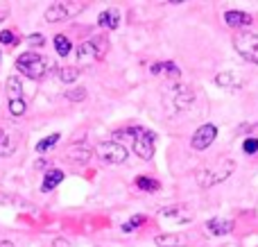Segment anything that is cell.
I'll return each mask as SVG.
<instances>
[{"label": "cell", "mask_w": 258, "mask_h": 247, "mask_svg": "<svg viewBox=\"0 0 258 247\" xmlns=\"http://www.w3.org/2000/svg\"><path fill=\"white\" fill-rule=\"evenodd\" d=\"M66 98L71 100V102H84L86 100V89L84 86H77V89H73V91H66Z\"/></svg>", "instance_id": "28"}, {"label": "cell", "mask_w": 258, "mask_h": 247, "mask_svg": "<svg viewBox=\"0 0 258 247\" xmlns=\"http://www.w3.org/2000/svg\"><path fill=\"white\" fill-rule=\"evenodd\" d=\"M233 170H236V161H233V159H218V161L200 168L195 179L202 189H213L215 184H220V181H224L227 177H231Z\"/></svg>", "instance_id": "2"}, {"label": "cell", "mask_w": 258, "mask_h": 247, "mask_svg": "<svg viewBox=\"0 0 258 247\" xmlns=\"http://www.w3.org/2000/svg\"><path fill=\"white\" fill-rule=\"evenodd\" d=\"M159 216L170 218V220H174V222H190L195 213H192V209L188 207V204H170V207L161 209Z\"/></svg>", "instance_id": "11"}, {"label": "cell", "mask_w": 258, "mask_h": 247, "mask_svg": "<svg viewBox=\"0 0 258 247\" xmlns=\"http://www.w3.org/2000/svg\"><path fill=\"white\" fill-rule=\"evenodd\" d=\"M215 82H218V86H224V89H240L242 86V82H240V77L236 75V73H231V71H224V73H218L215 75Z\"/></svg>", "instance_id": "19"}, {"label": "cell", "mask_w": 258, "mask_h": 247, "mask_svg": "<svg viewBox=\"0 0 258 247\" xmlns=\"http://www.w3.org/2000/svg\"><path fill=\"white\" fill-rule=\"evenodd\" d=\"M27 104H25V98H18V100H9V113L16 118H21L25 113Z\"/></svg>", "instance_id": "26"}, {"label": "cell", "mask_w": 258, "mask_h": 247, "mask_svg": "<svg viewBox=\"0 0 258 247\" xmlns=\"http://www.w3.org/2000/svg\"><path fill=\"white\" fill-rule=\"evenodd\" d=\"M52 41H54V50H57L59 57H68V54H71L73 43H71V39H68L66 34H54Z\"/></svg>", "instance_id": "21"}, {"label": "cell", "mask_w": 258, "mask_h": 247, "mask_svg": "<svg viewBox=\"0 0 258 247\" xmlns=\"http://www.w3.org/2000/svg\"><path fill=\"white\" fill-rule=\"evenodd\" d=\"M21 145V132L12 125H0V157H12Z\"/></svg>", "instance_id": "8"}, {"label": "cell", "mask_w": 258, "mask_h": 247, "mask_svg": "<svg viewBox=\"0 0 258 247\" xmlns=\"http://www.w3.org/2000/svg\"><path fill=\"white\" fill-rule=\"evenodd\" d=\"M95 154H98L104 163H111V166H116V163H125L127 157H129L125 145L116 143V141H102V143H98L95 145Z\"/></svg>", "instance_id": "7"}, {"label": "cell", "mask_w": 258, "mask_h": 247, "mask_svg": "<svg viewBox=\"0 0 258 247\" xmlns=\"http://www.w3.org/2000/svg\"><path fill=\"white\" fill-rule=\"evenodd\" d=\"M150 73H152V75L165 73V75H170L172 80H179V77H181V68H179L174 61H156V64H152V66H150Z\"/></svg>", "instance_id": "18"}, {"label": "cell", "mask_w": 258, "mask_h": 247, "mask_svg": "<svg viewBox=\"0 0 258 247\" xmlns=\"http://www.w3.org/2000/svg\"><path fill=\"white\" fill-rule=\"evenodd\" d=\"M156 247H183L188 243L186 234H159L154 238Z\"/></svg>", "instance_id": "17"}, {"label": "cell", "mask_w": 258, "mask_h": 247, "mask_svg": "<svg viewBox=\"0 0 258 247\" xmlns=\"http://www.w3.org/2000/svg\"><path fill=\"white\" fill-rule=\"evenodd\" d=\"M63 159L68 163H75V166H84V163H89L93 159V150L86 148V145H71L63 152Z\"/></svg>", "instance_id": "12"}, {"label": "cell", "mask_w": 258, "mask_h": 247, "mask_svg": "<svg viewBox=\"0 0 258 247\" xmlns=\"http://www.w3.org/2000/svg\"><path fill=\"white\" fill-rule=\"evenodd\" d=\"M25 43L30 45V48H43V45H45V36L41 34V32H34V34H30L25 39Z\"/></svg>", "instance_id": "29"}, {"label": "cell", "mask_w": 258, "mask_h": 247, "mask_svg": "<svg viewBox=\"0 0 258 247\" xmlns=\"http://www.w3.org/2000/svg\"><path fill=\"white\" fill-rule=\"evenodd\" d=\"M192 100H195V93H192V89L188 84H183V82H174V84L165 91V104H168L170 111H174V113L188 109L192 104Z\"/></svg>", "instance_id": "5"}, {"label": "cell", "mask_w": 258, "mask_h": 247, "mask_svg": "<svg viewBox=\"0 0 258 247\" xmlns=\"http://www.w3.org/2000/svg\"><path fill=\"white\" fill-rule=\"evenodd\" d=\"M107 50H109L107 36L100 34V36H93V39H86L84 43H80L77 45V50H75L77 64H80V66H91V64L104 59Z\"/></svg>", "instance_id": "3"}, {"label": "cell", "mask_w": 258, "mask_h": 247, "mask_svg": "<svg viewBox=\"0 0 258 247\" xmlns=\"http://www.w3.org/2000/svg\"><path fill=\"white\" fill-rule=\"evenodd\" d=\"M59 139H61V134H59V132H52V134L50 136H45V139H41L39 143H36V152H48V150H52L54 145L59 143Z\"/></svg>", "instance_id": "25"}, {"label": "cell", "mask_w": 258, "mask_h": 247, "mask_svg": "<svg viewBox=\"0 0 258 247\" xmlns=\"http://www.w3.org/2000/svg\"><path fill=\"white\" fill-rule=\"evenodd\" d=\"M0 43H5L7 48L16 45V34H14L12 30H0Z\"/></svg>", "instance_id": "30"}, {"label": "cell", "mask_w": 258, "mask_h": 247, "mask_svg": "<svg viewBox=\"0 0 258 247\" xmlns=\"http://www.w3.org/2000/svg\"><path fill=\"white\" fill-rule=\"evenodd\" d=\"M215 139H218V127H215L213 122H206V125L195 130V134H192V139H190V148L202 152V150L209 148Z\"/></svg>", "instance_id": "9"}, {"label": "cell", "mask_w": 258, "mask_h": 247, "mask_svg": "<svg viewBox=\"0 0 258 247\" xmlns=\"http://www.w3.org/2000/svg\"><path fill=\"white\" fill-rule=\"evenodd\" d=\"M147 218L145 216H141V213H138V216H134V218H129V220L125 222V225H122V231H136L138 227L143 225V222H145Z\"/></svg>", "instance_id": "27"}, {"label": "cell", "mask_w": 258, "mask_h": 247, "mask_svg": "<svg viewBox=\"0 0 258 247\" xmlns=\"http://www.w3.org/2000/svg\"><path fill=\"white\" fill-rule=\"evenodd\" d=\"M224 21H227V25L231 27H247L254 23V16L247 12H236V9H229V12H224Z\"/></svg>", "instance_id": "14"}, {"label": "cell", "mask_w": 258, "mask_h": 247, "mask_svg": "<svg viewBox=\"0 0 258 247\" xmlns=\"http://www.w3.org/2000/svg\"><path fill=\"white\" fill-rule=\"evenodd\" d=\"M242 152H245V154H256L258 152V139H256V136L245 139V143H242Z\"/></svg>", "instance_id": "31"}, {"label": "cell", "mask_w": 258, "mask_h": 247, "mask_svg": "<svg viewBox=\"0 0 258 247\" xmlns=\"http://www.w3.org/2000/svg\"><path fill=\"white\" fill-rule=\"evenodd\" d=\"M0 247H14L12 240H0Z\"/></svg>", "instance_id": "32"}, {"label": "cell", "mask_w": 258, "mask_h": 247, "mask_svg": "<svg viewBox=\"0 0 258 247\" xmlns=\"http://www.w3.org/2000/svg\"><path fill=\"white\" fill-rule=\"evenodd\" d=\"M16 71L25 77H32V80H41L45 77L50 71H54V61L45 54H39V52H23L21 57L16 59Z\"/></svg>", "instance_id": "1"}, {"label": "cell", "mask_w": 258, "mask_h": 247, "mask_svg": "<svg viewBox=\"0 0 258 247\" xmlns=\"http://www.w3.org/2000/svg\"><path fill=\"white\" fill-rule=\"evenodd\" d=\"M61 181H63V170H59V168H48L45 177H43V184H41V191L50 193V191H54Z\"/></svg>", "instance_id": "16"}, {"label": "cell", "mask_w": 258, "mask_h": 247, "mask_svg": "<svg viewBox=\"0 0 258 247\" xmlns=\"http://www.w3.org/2000/svg\"><path fill=\"white\" fill-rule=\"evenodd\" d=\"M57 77L63 82V84H73V82L80 77V68L77 66H61V68H57Z\"/></svg>", "instance_id": "22"}, {"label": "cell", "mask_w": 258, "mask_h": 247, "mask_svg": "<svg viewBox=\"0 0 258 247\" xmlns=\"http://www.w3.org/2000/svg\"><path fill=\"white\" fill-rule=\"evenodd\" d=\"M7 95H9V100L23 98V82H21V77L12 75V77L7 80Z\"/></svg>", "instance_id": "23"}, {"label": "cell", "mask_w": 258, "mask_h": 247, "mask_svg": "<svg viewBox=\"0 0 258 247\" xmlns=\"http://www.w3.org/2000/svg\"><path fill=\"white\" fill-rule=\"evenodd\" d=\"M77 5L75 3H52L45 7V21L50 23H57V21H63V18L73 16L77 12Z\"/></svg>", "instance_id": "10"}, {"label": "cell", "mask_w": 258, "mask_h": 247, "mask_svg": "<svg viewBox=\"0 0 258 247\" xmlns=\"http://www.w3.org/2000/svg\"><path fill=\"white\" fill-rule=\"evenodd\" d=\"M136 189L145 191V193H156L161 189V181L159 179H152V177H136Z\"/></svg>", "instance_id": "24"}, {"label": "cell", "mask_w": 258, "mask_h": 247, "mask_svg": "<svg viewBox=\"0 0 258 247\" xmlns=\"http://www.w3.org/2000/svg\"><path fill=\"white\" fill-rule=\"evenodd\" d=\"M233 229H236V222L229 220V218H211V220L206 222V231L213 236H227V234H231Z\"/></svg>", "instance_id": "13"}, {"label": "cell", "mask_w": 258, "mask_h": 247, "mask_svg": "<svg viewBox=\"0 0 258 247\" xmlns=\"http://www.w3.org/2000/svg\"><path fill=\"white\" fill-rule=\"evenodd\" d=\"M132 136V150L136 152L138 159L143 161H150L154 157V134L150 130H143V127H129L127 132H118L116 136Z\"/></svg>", "instance_id": "4"}, {"label": "cell", "mask_w": 258, "mask_h": 247, "mask_svg": "<svg viewBox=\"0 0 258 247\" xmlns=\"http://www.w3.org/2000/svg\"><path fill=\"white\" fill-rule=\"evenodd\" d=\"M98 25L104 27V30H116V27L120 25V12H118L116 7L104 9V12L98 16Z\"/></svg>", "instance_id": "15"}, {"label": "cell", "mask_w": 258, "mask_h": 247, "mask_svg": "<svg viewBox=\"0 0 258 247\" xmlns=\"http://www.w3.org/2000/svg\"><path fill=\"white\" fill-rule=\"evenodd\" d=\"M0 207H14V209H30V202L12 193H0Z\"/></svg>", "instance_id": "20"}, {"label": "cell", "mask_w": 258, "mask_h": 247, "mask_svg": "<svg viewBox=\"0 0 258 247\" xmlns=\"http://www.w3.org/2000/svg\"><path fill=\"white\" fill-rule=\"evenodd\" d=\"M233 48L238 50V54L245 61L258 66V34L256 32H238L236 39H233Z\"/></svg>", "instance_id": "6"}]
</instances>
